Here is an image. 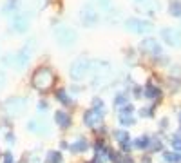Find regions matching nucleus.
I'll return each instance as SVG.
<instances>
[{
  "instance_id": "f257e3e1",
  "label": "nucleus",
  "mask_w": 181,
  "mask_h": 163,
  "mask_svg": "<svg viewBox=\"0 0 181 163\" xmlns=\"http://www.w3.org/2000/svg\"><path fill=\"white\" fill-rule=\"evenodd\" d=\"M53 74L49 69H38L33 76V83L38 87V89H47L49 85H53Z\"/></svg>"
},
{
  "instance_id": "f03ea898",
  "label": "nucleus",
  "mask_w": 181,
  "mask_h": 163,
  "mask_svg": "<svg viewBox=\"0 0 181 163\" xmlns=\"http://www.w3.org/2000/svg\"><path fill=\"white\" fill-rule=\"evenodd\" d=\"M125 27L132 33H149L152 29V24L143 20V18H129L125 22Z\"/></svg>"
},
{
  "instance_id": "7ed1b4c3",
  "label": "nucleus",
  "mask_w": 181,
  "mask_h": 163,
  "mask_svg": "<svg viewBox=\"0 0 181 163\" xmlns=\"http://www.w3.org/2000/svg\"><path fill=\"white\" fill-rule=\"evenodd\" d=\"M161 38L170 44V45H181V33L176 31L174 27H165L161 29Z\"/></svg>"
},
{
  "instance_id": "20e7f679",
  "label": "nucleus",
  "mask_w": 181,
  "mask_h": 163,
  "mask_svg": "<svg viewBox=\"0 0 181 163\" xmlns=\"http://www.w3.org/2000/svg\"><path fill=\"white\" fill-rule=\"evenodd\" d=\"M136 7L147 15H156L160 11V2L158 0H136Z\"/></svg>"
},
{
  "instance_id": "39448f33",
  "label": "nucleus",
  "mask_w": 181,
  "mask_h": 163,
  "mask_svg": "<svg viewBox=\"0 0 181 163\" xmlns=\"http://www.w3.org/2000/svg\"><path fill=\"white\" fill-rule=\"evenodd\" d=\"M56 38L60 40L62 45H69V44H73V42H74V38H76V33H74L71 27L62 25L60 29L56 31Z\"/></svg>"
},
{
  "instance_id": "423d86ee",
  "label": "nucleus",
  "mask_w": 181,
  "mask_h": 163,
  "mask_svg": "<svg viewBox=\"0 0 181 163\" xmlns=\"http://www.w3.org/2000/svg\"><path fill=\"white\" fill-rule=\"evenodd\" d=\"M87 65H89V62L85 60V58H80V60H76L73 63V67H71V76L73 78H81L83 74H85V71H87Z\"/></svg>"
},
{
  "instance_id": "0eeeda50",
  "label": "nucleus",
  "mask_w": 181,
  "mask_h": 163,
  "mask_svg": "<svg viewBox=\"0 0 181 163\" xmlns=\"http://www.w3.org/2000/svg\"><path fill=\"white\" fill-rule=\"evenodd\" d=\"M141 49H143L145 53H150V55H160L161 53L160 42L154 40V38H145V40L141 42Z\"/></svg>"
},
{
  "instance_id": "6e6552de",
  "label": "nucleus",
  "mask_w": 181,
  "mask_h": 163,
  "mask_svg": "<svg viewBox=\"0 0 181 163\" xmlns=\"http://www.w3.org/2000/svg\"><path fill=\"white\" fill-rule=\"evenodd\" d=\"M24 105H25L24 100H20V98H13V100H9V102H7L6 107H7V111H9V112H15V114H17V112H20L22 109H24Z\"/></svg>"
},
{
  "instance_id": "1a4fd4ad",
  "label": "nucleus",
  "mask_w": 181,
  "mask_h": 163,
  "mask_svg": "<svg viewBox=\"0 0 181 163\" xmlns=\"http://www.w3.org/2000/svg\"><path fill=\"white\" fill-rule=\"evenodd\" d=\"M27 24H29V17L27 15H18L15 18V22H13V25H15L17 31H25L27 29Z\"/></svg>"
},
{
  "instance_id": "9d476101",
  "label": "nucleus",
  "mask_w": 181,
  "mask_h": 163,
  "mask_svg": "<svg viewBox=\"0 0 181 163\" xmlns=\"http://www.w3.org/2000/svg\"><path fill=\"white\" fill-rule=\"evenodd\" d=\"M83 22H85L87 25H92V24L98 22V15L89 7V9H85V13H83Z\"/></svg>"
},
{
  "instance_id": "9b49d317",
  "label": "nucleus",
  "mask_w": 181,
  "mask_h": 163,
  "mask_svg": "<svg viewBox=\"0 0 181 163\" xmlns=\"http://www.w3.org/2000/svg\"><path fill=\"white\" fill-rule=\"evenodd\" d=\"M29 60V56H27V47H24L20 53H18V56H15V63L18 65V67H24L25 63Z\"/></svg>"
},
{
  "instance_id": "f8f14e48",
  "label": "nucleus",
  "mask_w": 181,
  "mask_h": 163,
  "mask_svg": "<svg viewBox=\"0 0 181 163\" xmlns=\"http://www.w3.org/2000/svg\"><path fill=\"white\" fill-rule=\"evenodd\" d=\"M168 9H170V15L172 17H181V2L179 0H172L170 6H168Z\"/></svg>"
},
{
  "instance_id": "ddd939ff",
  "label": "nucleus",
  "mask_w": 181,
  "mask_h": 163,
  "mask_svg": "<svg viewBox=\"0 0 181 163\" xmlns=\"http://www.w3.org/2000/svg\"><path fill=\"white\" fill-rule=\"evenodd\" d=\"M69 122H71L69 114H65V112H56V123H58L60 127H67Z\"/></svg>"
},
{
  "instance_id": "4468645a",
  "label": "nucleus",
  "mask_w": 181,
  "mask_h": 163,
  "mask_svg": "<svg viewBox=\"0 0 181 163\" xmlns=\"http://www.w3.org/2000/svg\"><path fill=\"white\" fill-rule=\"evenodd\" d=\"M49 161L51 163H62V154L56 150H51L49 152Z\"/></svg>"
},
{
  "instance_id": "2eb2a0df",
  "label": "nucleus",
  "mask_w": 181,
  "mask_h": 163,
  "mask_svg": "<svg viewBox=\"0 0 181 163\" xmlns=\"http://www.w3.org/2000/svg\"><path fill=\"white\" fill-rule=\"evenodd\" d=\"M165 158H167V161H170V163L181 161V156H179V154H172V152H167V154H165Z\"/></svg>"
},
{
  "instance_id": "dca6fc26",
  "label": "nucleus",
  "mask_w": 181,
  "mask_h": 163,
  "mask_svg": "<svg viewBox=\"0 0 181 163\" xmlns=\"http://www.w3.org/2000/svg\"><path fill=\"white\" fill-rule=\"evenodd\" d=\"M138 147H140V149H145V147H149V138H147V136H141V138H138Z\"/></svg>"
},
{
  "instance_id": "f3484780",
  "label": "nucleus",
  "mask_w": 181,
  "mask_h": 163,
  "mask_svg": "<svg viewBox=\"0 0 181 163\" xmlns=\"http://www.w3.org/2000/svg\"><path fill=\"white\" fill-rule=\"evenodd\" d=\"M85 147H87V143L83 142V140H80L76 145H73V150H74V152H80V150H83Z\"/></svg>"
},
{
  "instance_id": "a211bd4d",
  "label": "nucleus",
  "mask_w": 181,
  "mask_h": 163,
  "mask_svg": "<svg viewBox=\"0 0 181 163\" xmlns=\"http://www.w3.org/2000/svg\"><path fill=\"white\" fill-rule=\"evenodd\" d=\"M158 94H160V91H158V89H154L152 85H149V87H147V96L154 98V96H158Z\"/></svg>"
},
{
  "instance_id": "6ab92c4d",
  "label": "nucleus",
  "mask_w": 181,
  "mask_h": 163,
  "mask_svg": "<svg viewBox=\"0 0 181 163\" xmlns=\"http://www.w3.org/2000/svg\"><path fill=\"white\" fill-rule=\"evenodd\" d=\"M172 147L181 150V138H172Z\"/></svg>"
},
{
  "instance_id": "aec40b11",
  "label": "nucleus",
  "mask_w": 181,
  "mask_h": 163,
  "mask_svg": "<svg viewBox=\"0 0 181 163\" xmlns=\"http://www.w3.org/2000/svg\"><path fill=\"white\" fill-rule=\"evenodd\" d=\"M125 102H127V100H125V96H123V94H120V96L114 100V105H123Z\"/></svg>"
},
{
  "instance_id": "412c9836",
  "label": "nucleus",
  "mask_w": 181,
  "mask_h": 163,
  "mask_svg": "<svg viewBox=\"0 0 181 163\" xmlns=\"http://www.w3.org/2000/svg\"><path fill=\"white\" fill-rule=\"evenodd\" d=\"M98 2H100V6H103L105 9H107V7L111 6V2H109V0H98Z\"/></svg>"
},
{
  "instance_id": "4be33fe9",
  "label": "nucleus",
  "mask_w": 181,
  "mask_h": 163,
  "mask_svg": "<svg viewBox=\"0 0 181 163\" xmlns=\"http://www.w3.org/2000/svg\"><path fill=\"white\" fill-rule=\"evenodd\" d=\"M4 163H13V158H11V154H6V160Z\"/></svg>"
},
{
  "instance_id": "5701e85b",
  "label": "nucleus",
  "mask_w": 181,
  "mask_h": 163,
  "mask_svg": "<svg viewBox=\"0 0 181 163\" xmlns=\"http://www.w3.org/2000/svg\"><path fill=\"white\" fill-rule=\"evenodd\" d=\"M2 82H4V76H2V74H0V85H2Z\"/></svg>"
}]
</instances>
